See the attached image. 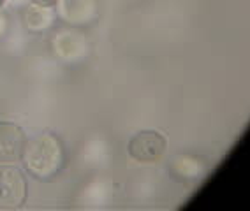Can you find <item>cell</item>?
<instances>
[{
    "label": "cell",
    "mask_w": 250,
    "mask_h": 211,
    "mask_svg": "<svg viewBox=\"0 0 250 211\" xmlns=\"http://www.w3.org/2000/svg\"><path fill=\"white\" fill-rule=\"evenodd\" d=\"M21 160L32 178L46 181L57 176L63 167L65 150H63L62 141L58 139V135L51 132H42L27 141Z\"/></svg>",
    "instance_id": "obj_1"
},
{
    "label": "cell",
    "mask_w": 250,
    "mask_h": 211,
    "mask_svg": "<svg viewBox=\"0 0 250 211\" xmlns=\"http://www.w3.org/2000/svg\"><path fill=\"white\" fill-rule=\"evenodd\" d=\"M55 18H57V11L53 7H42V5L32 4L23 13V25L28 32L39 34V32H44L53 27Z\"/></svg>",
    "instance_id": "obj_7"
},
{
    "label": "cell",
    "mask_w": 250,
    "mask_h": 211,
    "mask_svg": "<svg viewBox=\"0 0 250 211\" xmlns=\"http://www.w3.org/2000/svg\"><path fill=\"white\" fill-rule=\"evenodd\" d=\"M30 2L36 5H42V7H55L58 0H30Z\"/></svg>",
    "instance_id": "obj_8"
},
{
    "label": "cell",
    "mask_w": 250,
    "mask_h": 211,
    "mask_svg": "<svg viewBox=\"0 0 250 211\" xmlns=\"http://www.w3.org/2000/svg\"><path fill=\"white\" fill-rule=\"evenodd\" d=\"M4 4H5V0H0V7H2Z\"/></svg>",
    "instance_id": "obj_10"
},
{
    "label": "cell",
    "mask_w": 250,
    "mask_h": 211,
    "mask_svg": "<svg viewBox=\"0 0 250 211\" xmlns=\"http://www.w3.org/2000/svg\"><path fill=\"white\" fill-rule=\"evenodd\" d=\"M129 155L139 164H155L164 157L167 141L157 131H139L129 141Z\"/></svg>",
    "instance_id": "obj_3"
},
{
    "label": "cell",
    "mask_w": 250,
    "mask_h": 211,
    "mask_svg": "<svg viewBox=\"0 0 250 211\" xmlns=\"http://www.w3.org/2000/svg\"><path fill=\"white\" fill-rule=\"evenodd\" d=\"M83 48H85V37L74 28L60 30L51 37V50L62 60L80 58L83 55Z\"/></svg>",
    "instance_id": "obj_6"
},
{
    "label": "cell",
    "mask_w": 250,
    "mask_h": 211,
    "mask_svg": "<svg viewBox=\"0 0 250 211\" xmlns=\"http://www.w3.org/2000/svg\"><path fill=\"white\" fill-rule=\"evenodd\" d=\"M28 185L16 164H0V210H18L25 204Z\"/></svg>",
    "instance_id": "obj_2"
},
{
    "label": "cell",
    "mask_w": 250,
    "mask_h": 211,
    "mask_svg": "<svg viewBox=\"0 0 250 211\" xmlns=\"http://www.w3.org/2000/svg\"><path fill=\"white\" fill-rule=\"evenodd\" d=\"M55 7H57L58 16L71 27L86 25L94 21L97 16V7L94 0H58Z\"/></svg>",
    "instance_id": "obj_5"
},
{
    "label": "cell",
    "mask_w": 250,
    "mask_h": 211,
    "mask_svg": "<svg viewBox=\"0 0 250 211\" xmlns=\"http://www.w3.org/2000/svg\"><path fill=\"white\" fill-rule=\"evenodd\" d=\"M5 28H7V19H5V16H4V13L0 11V39L4 37V34H5Z\"/></svg>",
    "instance_id": "obj_9"
},
{
    "label": "cell",
    "mask_w": 250,
    "mask_h": 211,
    "mask_svg": "<svg viewBox=\"0 0 250 211\" xmlns=\"http://www.w3.org/2000/svg\"><path fill=\"white\" fill-rule=\"evenodd\" d=\"M27 144L23 129L13 121H0V164H16L21 160Z\"/></svg>",
    "instance_id": "obj_4"
}]
</instances>
